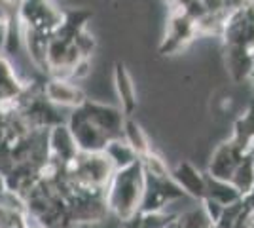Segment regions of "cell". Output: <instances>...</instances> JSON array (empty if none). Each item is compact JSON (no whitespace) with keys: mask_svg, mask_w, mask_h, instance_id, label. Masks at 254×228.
Instances as JSON below:
<instances>
[{"mask_svg":"<svg viewBox=\"0 0 254 228\" xmlns=\"http://www.w3.org/2000/svg\"><path fill=\"white\" fill-rule=\"evenodd\" d=\"M46 93L53 101L66 103V105H76V103H80L84 99L80 89H76V87H72L70 84H66V82H59V80L52 82L50 86L46 87Z\"/></svg>","mask_w":254,"mask_h":228,"instance_id":"6da1fadb","label":"cell"}]
</instances>
